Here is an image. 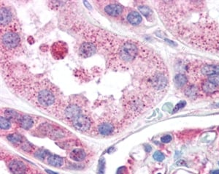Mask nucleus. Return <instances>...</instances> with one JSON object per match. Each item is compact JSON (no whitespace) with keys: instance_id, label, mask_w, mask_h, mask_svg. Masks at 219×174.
<instances>
[{"instance_id":"f257e3e1","label":"nucleus","mask_w":219,"mask_h":174,"mask_svg":"<svg viewBox=\"0 0 219 174\" xmlns=\"http://www.w3.org/2000/svg\"><path fill=\"white\" fill-rule=\"evenodd\" d=\"M138 54L137 47L134 43L127 42L123 43L118 51V57L119 60L123 63L133 61L136 58Z\"/></svg>"},{"instance_id":"f03ea898","label":"nucleus","mask_w":219,"mask_h":174,"mask_svg":"<svg viewBox=\"0 0 219 174\" xmlns=\"http://www.w3.org/2000/svg\"><path fill=\"white\" fill-rule=\"evenodd\" d=\"M21 38L17 33L7 31L2 36V45L7 49L16 48L20 45Z\"/></svg>"},{"instance_id":"7ed1b4c3","label":"nucleus","mask_w":219,"mask_h":174,"mask_svg":"<svg viewBox=\"0 0 219 174\" xmlns=\"http://www.w3.org/2000/svg\"><path fill=\"white\" fill-rule=\"evenodd\" d=\"M68 52V48L67 44L64 42H55L51 46V54L56 59H63L66 56Z\"/></svg>"},{"instance_id":"20e7f679","label":"nucleus","mask_w":219,"mask_h":174,"mask_svg":"<svg viewBox=\"0 0 219 174\" xmlns=\"http://www.w3.org/2000/svg\"><path fill=\"white\" fill-rule=\"evenodd\" d=\"M72 124L75 129L80 131H86L90 128L91 124V119L85 115H80L75 120L72 121Z\"/></svg>"},{"instance_id":"39448f33","label":"nucleus","mask_w":219,"mask_h":174,"mask_svg":"<svg viewBox=\"0 0 219 174\" xmlns=\"http://www.w3.org/2000/svg\"><path fill=\"white\" fill-rule=\"evenodd\" d=\"M96 51V46L92 43V42H83L81 46H80L79 50H78V54L80 56L83 58H88L91 57V56L94 55Z\"/></svg>"},{"instance_id":"423d86ee","label":"nucleus","mask_w":219,"mask_h":174,"mask_svg":"<svg viewBox=\"0 0 219 174\" xmlns=\"http://www.w3.org/2000/svg\"><path fill=\"white\" fill-rule=\"evenodd\" d=\"M81 109L77 104H70L64 111V116L66 119L72 122L80 115H81Z\"/></svg>"},{"instance_id":"0eeeda50","label":"nucleus","mask_w":219,"mask_h":174,"mask_svg":"<svg viewBox=\"0 0 219 174\" xmlns=\"http://www.w3.org/2000/svg\"><path fill=\"white\" fill-rule=\"evenodd\" d=\"M9 169L13 174H25L26 172V166L23 162L13 159L8 165Z\"/></svg>"},{"instance_id":"6e6552de","label":"nucleus","mask_w":219,"mask_h":174,"mask_svg":"<svg viewBox=\"0 0 219 174\" xmlns=\"http://www.w3.org/2000/svg\"><path fill=\"white\" fill-rule=\"evenodd\" d=\"M104 10L108 15L116 17L121 14L123 12V7L119 3H111L104 7Z\"/></svg>"},{"instance_id":"1a4fd4ad","label":"nucleus","mask_w":219,"mask_h":174,"mask_svg":"<svg viewBox=\"0 0 219 174\" xmlns=\"http://www.w3.org/2000/svg\"><path fill=\"white\" fill-rule=\"evenodd\" d=\"M1 26H5L6 25H8L12 21V18L13 15L10 13V10L5 7H2L1 8Z\"/></svg>"},{"instance_id":"9d476101","label":"nucleus","mask_w":219,"mask_h":174,"mask_svg":"<svg viewBox=\"0 0 219 174\" xmlns=\"http://www.w3.org/2000/svg\"><path fill=\"white\" fill-rule=\"evenodd\" d=\"M18 122H19L20 126L24 130L31 129L34 124V121H33L32 118L27 115L21 116L18 120Z\"/></svg>"},{"instance_id":"9b49d317","label":"nucleus","mask_w":219,"mask_h":174,"mask_svg":"<svg viewBox=\"0 0 219 174\" xmlns=\"http://www.w3.org/2000/svg\"><path fill=\"white\" fill-rule=\"evenodd\" d=\"M114 131V127L108 122H104L98 127V132L102 135H109Z\"/></svg>"},{"instance_id":"f8f14e48","label":"nucleus","mask_w":219,"mask_h":174,"mask_svg":"<svg viewBox=\"0 0 219 174\" xmlns=\"http://www.w3.org/2000/svg\"><path fill=\"white\" fill-rule=\"evenodd\" d=\"M202 73L204 75H213L219 73V66L213 64L204 65L201 70Z\"/></svg>"},{"instance_id":"ddd939ff","label":"nucleus","mask_w":219,"mask_h":174,"mask_svg":"<svg viewBox=\"0 0 219 174\" xmlns=\"http://www.w3.org/2000/svg\"><path fill=\"white\" fill-rule=\"evenodd\" d=\"M86 155L84 150L80 149V148H76V149L72 150L70 154V157L72 160H75V161L77 162L83 160L86 158Z\"/></svg>"},{"instance_id":"4468645a","label":"nucleus","mask_w":219,"mask_h":174,"mask_svg":"<svg viewBox=\"0 0 219 174\" xmlns=\"http://www.w3.org/2000/svg\"><path fill=\"white\" fill-rule=\"evenodd\" d=\"M202 89L203 91L205 93H213L218 91L219 89V86L216 85L215 83H212L208 80L204 81L202 83Z\"/></svg>"},{"instance_id":"2eb2a0df","label":"nucleus","mask_w":219,"mask_h":174,"mask_svg":"<svg viewBox=\"0 0 219 174\" xmlns=\"http://www.w3.org/2000/svg\"><path fill=\"white\" fill-rule=\"evenodd\" d=\"M127 21L132 25H138L142 22V16L137 11H131L127 15Z\"/></svg>"},{"instance_id":"dca6fc26","label":"nucleus","mask_w":219,"mask_h":174,"mask_svg":"<svg viewBox=\"0 0 219 174\" xmlns=\"http://www.w3.org/2000/svg\"><path fill=\"white\" fill-rule=\"evenodd\" d=\"M48 163L54 167H62L64 164V159L57 155H50L48 158Z\"/></svg>"},{"instance_id":"f3484780","label":"nucleus","mask_w":219,"mask_h":174,"mask_svg":"<svg viewBox=\"0 0 219 174\" xmlns=\"http://www.w3.org/2000/svg\"><path fill=\"white\" fill-rule=\"evenodd\" d=\"M187 78L184 74H178L175 77V83L177 86H184L187 83Z\"/></svg>"},{"instance_id":"a211bd4d","label":"nucleus","mask_w":219,"mask_h":174,"mask_svg":"<svg viewBox=\"0 0 219 174\" xmlns=\"http://www.w3.org/2000/svg\"><path fill=\"white\" fill-rule=\"evenodd\" d=\"M5 116L6 117L9 119H18L19 120L21 116H19V114L16 112V111H13V110H7L5 111Z\"/></svg>"},{"instance_id":"6ab92c4d","label":"nucleus","mask_w":219,"mask_h":174,"mask_svg":"<svg viewBox=\"0 0 219 174\" xmlns=\"http://www.w3.org/2000/svg\"><path fill=\"white\" fill-rule=\"evenodd\" d=\"M186 95L191 98H195L196 96V89L193 86H188L185 90Z\"/></svg>"},{"instance_id":"aec40b11","label":"nucleus","mask_w":219,"mask_h":174,"mask_svg":"<svg viewBox=\"0 0 219 174\" xmlns=\"http://www.w3.org/2000/svg\"><path fill=\"white\" fill-rule=\"evenodd\" d=\"M0 126H1V129H2V130H9L11 127V124H10V122L9 119L1 116Z\"/></svg>"},{"instance_id":"412c9836","label":"nucleus","mask_w":219,"mask_h":174,"mask_svg":"<svg viewBox=\"0 0 219 174\" xmlns=\"http://www.w3.org/2000/svg\"><path fill=\"white\" fill-rule=\"evenodd\" d=\"M139 10H140V13H141L144 16H145L146 18L151 16V14H152V11H151V9H150L148 7L145 6V5L139 7Z\"/></svg>"},{"instance_id":"4be33fe9","label":"nucleus","mask_w":219,"mask_h":174,"mask_svg":"<svg viewBox=\"0 0 219 174\" xmlns=\"http://www.w3.org/2000/svg\"><path fill=\"white\" fill-rule=\"evenodd\" d=\"M7 139L10 140V142L13 143H17L18 142H21V137L19 135H17V134H13V135H10L7 137Z\"/></svg>"},{"instance_id":"5701e85b","label":"nucleus","mask_w":219,"mask_h":174,"mask_svg":"<svg viewBox=\"0 0 219 174\" xmlns=\"http://www.w3.org/2000/svg\"><path fill=\"white\" fill-rule=\"evenodd\" d=\"M208 80L210 82H212V83L217 85L218 86H219V73L215 74V75H210Z\"/></svg>"},{"instance_id":"b1692460","label":"nucleus","mask_w":219,"mask_h":174,"mask_svg":"<svg viewBox=\"0 0 219 174\" xmlns=\"http://www.w3.org/2000/svg\"><path fill=\"white\" fill-rule=\"evenodd\" d=\"M186 102L185 100H182L180 101V103H177V105H176V106L175 107V108L173 109V111H172V114H175V113L177 112V111H179V110H180L181 108H183V107H184L186 106Z\"/></svg>"},{"instance_id":"393cba45","label":"nucleus","mask_w":219,"mask_h":174,"mask_svg":"<svg viewBox=\"0 0 219 174\" xmlns=\"http://www.w3.org/2000/svg\"><path fill=\"white\" fill-rule=\"evenodd\" d=\"M164 158H165V157H164V155L161 151H156L154 155H153V159L158 162L163 161Z\"/></svg>"},{"instance_id":"a878e982","label":"nucleus","mask_w":219,"mask_h":174,"mask_svg":"<svg viewBox=\"0 0 219 174\" xmlns=\"http://www.w3.org/2000/svg\"><path fill=\"white\" fill-rule=\"evenodd\" d=\"M104 167H105V163H104V160L103 159V160H102V161H101L100 163H99V170H98V173L99 174L104 173Z\"/></svg>"},{"instance_id":"bb28decb","label":"nucleus","mask_w":219,"mask_h":174,"mask_svg":"<svg viewBox=\"0 0 219 174\" xmlns=\"http://www.w3.org/2000/svg\"><path fill=\"white\" fill-rule=\"evenodd\" d=\"M161 142L164 143H169V142H170L171 140H172V136L169 135H166L161 138Z\"/></svg>"},{"instance_id":"cd10ccee","label":"nucleus","mask_w":219,"mask_h":174,"mask_svg":"<svg viewBox=\"0 0 219 174\" xmlns=\"http://www.w3.org/2000/svg\"><path fill=\"white\" fill-rule=\"evenodd\" d=\"M162 109L163 111H169V112H170L171 110L172 109V104H171V103H166V104L163 106Z\"/></svg>"},{"instance_id":"c85d7f7f","label":"nucleus","mask_w":219,"mask_h":174,"mask_svg":"<svg viewBox=\"0 0 219 174\" xmlns=\"http://www.w3.org/2000/svg\"><path fill=\"white\" fill-rule=\"evenodd\" d=\"M176 165H177V166H186V162L184 161V160H182V159H180V160H178V161L176 163Z\"/></svg>"},{"instance_id":"c756f323","label":"nucleus","mask_w":219,"mask_h":174,"mask_svg":"<svg viewBox=\"0 0 219 174\" xmlns=\"http://www.w3.org/2000/svg\"><path fill=\"white\" fill-rule=\"evenodd\" d=\"M145 151H147V152H150V151H151V149H152V148H151V146H149V145H145Z\"/></svg>"},{"instance_id":"7c9ffc66","label":"nucleus","mask_w":219,"mask_h":174,"mask_svg":"<svg viewBox=\"0 0 219 174\" xmlns=\"http://www.w3.org/2000/svg\"><path fill=\"white\" fill-rule=\"evenodd\" d=\"M46 171L48 173H49V174H58V173H57L54 172V171H50V170H46Z\"/></svg>"},{"instance_id":"2f4dec72","label":"nucleus","mask_w":219,"mask_h":174,"mask_svg":"<svg viewBox=\"0 0 219 174\" xmlns=\"http://www.w3.org/2000/svg\"><path fill=\"white\" fill-rule=\"evenodd\" d=\"M210 174H219V170H215L210 172Z\"/></svg>"},{"instance_id":"473e14b6","label":"nucleus","mask_w":219,"mask_h":174,"mask_svg":"<svg viewBox=\"0 0 219 174\" xmlns=\"http://www.w3.org/2000/svg\"><path fill=\"white\" fill-rule=\"evenodd\" d=\"M84 4H86V6L87 7L88 9H91V7L88 5V2H86H86H84Z\"/></svg>"},{"instance_id":"72a5a7b5","label":"nucleus","mask_w":219,"mask_h":174,"mask_svg":"<svg viewBox=\"0 0 219 174\" xmlns=\"http://www.w3.org/2000/svg\"><path fill=\"white\" fill-rule=\"evenodd\" d=\"M216 107H219V103H217V104H216Z\"/></svg>"},{"instance_id":"f704fd0d","label":"nucleus","mask_w":219,"mask_h":174,"mask_svg":"<svg viewBox=\"0 0 219 174\" xmlns=\"http://www.w3.org/2000/svg\"><path fill=\"white\" fill-rule=\"evenodd\" d=\"M218 50H219V43H218Z\"/></svg>"},{"instance_id":"c9c22d12","label":"nucleus","mask_w":219,"mask_h":174,"mask_svg":"<svg viewBox=\"0 0 219 174\" xmlns=\"http://www.w3.org/2000/svg\"><path fill=\"white\" fill-rule=\"evenodd\" d=\"M218 165H219V163H218Z\"/></svg>"},{"instance_id":"e433bc0d","label":"nucleus","mask_w":219,"mask_h":174,"mask_svg":"<svg viewBox=\"0 0 219 174\" xmlns=\"http://www.w3.org/2000/svg\"><path fill=\"white\" fill-rule=\"evenodd\" d=\"M159 174H160V173H159Z\"/></svg>"}]
</instances>
